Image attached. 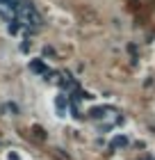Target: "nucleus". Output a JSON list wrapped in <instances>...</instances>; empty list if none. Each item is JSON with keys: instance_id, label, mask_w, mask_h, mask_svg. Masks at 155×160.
Wrapping results in <instances>:
<instances>
[{"instance_id": "4", "label": "nucleus", "mask_w": 155, "mask_h": 160, "mask_svg": "<svg viewBox=\"0 0 155 160\" xmlns=\"http://www.w3.org/2000/svg\"><path fill=\"white\" fill-rule=\"evenodd\" d=\"M125 144H128V137L125 135H116L112 140V149H121V147H125Z\"/></svg>"}, {"instance_id": "5", "label": "nucleus", "mask_w": 155, "mask_h": 160, "mask_svg": "<svg viewBox=\"0 0 155 160\" xmlns=\"http://www.w3.org/2000/svg\"><path fill=\"white\" fill-rule=\"evenodd\" d=\"M105 112H107V108H94V110H89V117L100 119V117H105Z\"/></svg>"}, {"instance_id": "8", "label": "nucleus", "mask_w": 155, "mask_h": 160, "mask_svg": "<svg viewBox=\"0 0 155 160\" xmlns=\"http://www.w3.org/2000/svg\"><path fill=\"white\" fill-rule=\"evenodd\" d=\"M7 160H21V156L16 153V151H12V153H9V156H7Z\"/></svg>"}, {"instance_id": "1", "label": "nucleus", "mask_w": 155, "mask_h": 160, "mask_svg": "<svg viewBox=\"0 0 155 160\" xmlns=\"http://www.w3.org/2000/svg\"><path fill=\"white\" fill-rule=\"evenodd\" d=\"M16 14H18L21 21H25L27 25H34V28L41 25V16L36 14V9H34L32 2H18L16 5Z\"/></svg>"}, {"instance_id": "3", "label": "nucleus", "mask_w": 155, "mask_h": 160, "mask_svg": "<svg viewBox=\"0 0 155 160\" xmlns=\"http://www.w3.org/2000/svg\"><path fill=\"white\" fill-rule=\"evenodd\" d=\"M30 71H34V73H46V62H41V60H32L30 62Z\"/></svg>"}, {"instance_id": "6", "label": "nucleus", "mask_w": 155, "mask_h": 160, "mask_svg": "<svg viewBox=\"0 0 155 160\" xmlns=\"http://www.w3.org/2000/svg\"><path fill=\"white\" fill-rule=\"evenodd\" d=\"M32 133H34L36 140H46V133H43V128H41V126H32Z\"/></svg>"}, {"instance_id": "7", "label": "nucleus", "mask_w": 155, "mask_h": 160, "mask_svg": "<svg viewBox=\"0 0 155 160\" xmlns=\"http://www.w3.org/2000/svg\"><path fill=\"white\" fill-rule=\"evenodd\" d=\"M18 23H21V21H12V23H9V32H12V34L18 32Z\"/></svg>"}, {"instance_id": "2", "label": "nucleus", "mask_w": 155, "mask_h": 160, "mask_svg": "<svg viewBox=\"0 0 155 160\" xmlns=\"http://www.w3.org/2000/svg\"><path fill=\"white\" fill-rule=\"evenodd\" d=\"M66 105H69V98L66 96H57L55 98V108H57V114H60V117L66 114Z\"/></svg>"}, {"instance_id": "9", "label": "nucleus", "mask_w": 155, "mask_h": 160, "mask_svg": "<svg viewBox=\"0 0 155 160\" xmlns=\"http://www.w3.org/2000/svg\"><path fill=\"white\" fill-rule=\"evenodd\" d=\"M144 160H155V158H153V156H146V158H144Z\"/></svg>"}]
</instances>
